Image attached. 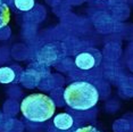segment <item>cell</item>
<instances>
[{"instance_id":"6da1fadb","label":"cell","mask_w":133,"mask_h":132,"mask_svg":"<svg viewBox=\"0 0 133 132\" xmlns=\"http://www.w3.org/2000/svg\"><path fill=\"white\" fill-rule=\"evenodd\" d=\"M64 100L68 107L75 110H88L98 103L99 91L91 83L77 81L67 85L64 91Z\"/></svg>"},{"instance_id":"7a4b0ae2","label":"cell","mask_w":133,"mask_h":132,"mask_svg":"<svg viewBox=\"0 0 133 132\" xmlns=\"http://www.w3.org/2000/svg\"><path fill=\"white\" fill-rule=\"evenodd\" d=\"M21 112L31 122H46L54 116L56 105L49 96L44 94H32L21 103Z\"/></svg>"},{"instance_id":"3957f363","label":"cell","mask_w":133,"mask_h":132,"mask_svg":"<svg viewBox=\"0 0 133 132\" xmlns=\"http://www.w3.org/2000/svg\"><path fill=\"white\" fill-rule=\"evenodd\" d=\"M99 62H100V54L93 49L78 52L75 57V65L82 71L92 70L99 64Z\"/></svg>"},{"instance_id":"277c9868","label":"cell","mask_w":133,"mask_h":132,"mask_svg":"<svg viewBox=\"0 0 133 132\" xmlns=\"http://www.w3.org/2000/svg\"><path fill=\"white\" fill-rule=\"evenodd\" d=\"M74 124V120L69 114L67 113H60L54 117V125L58 129V130L67 131L69 130Z\"/></svg>"},{"instance_id":"5b68a950","label":"cell","mask_w":133,"mask_h":132,"mask_svg":"<svg viewBox=\"0 0 133 132\" xmlns=\"http://www.w3.org/2000/svg\"><path fill=\"white\" fill-rule=\"evenodd\" d=\"M10 21V9L6 2L0 0V30L5 28Z\"/></svg>"},{"instance_id":"8992f818","label":"cell","mask_w":133,"mask_h":132,"mask_svg":"<svg viewBox=\"0 0 133 132\" xmlns=\"http://www.w3.org/2000/svg\"><path fill=\"white\" fill-rule=\"evenodd\" d=\"M15 80V72L13 68L4 66L0 67V83L2 84H8Z\"/></svg>"},{"instance_id":"52a82bcc","label":"cell","mask_w":133,"mask_h":132,"mask_svg":"<svg viewBox=\"0 0 133 132\" xmlns=\"http://www.w3.org/2000/svg\"><path fill=\"white\" fill-rule=\"evenodd\" d=\"M35 5L34 0H15V6L21 11H29L31 10Z\"/></svg>"},{"instance_id":"ba28073f","label":"cell","mask_w":133,"mask_h":132,"mask_svg":"<svg viewBox=\"0 0 133 132\" xmlns=\"http://www.w3.org/2000/svg\"><path fill=\"white\" fill-rule=\"evenodd\" d=\"M74 132H100V131H99L97 128L92 127V125H87V127L77 129V130H75Z\"/></svg>"}]
</instances>
